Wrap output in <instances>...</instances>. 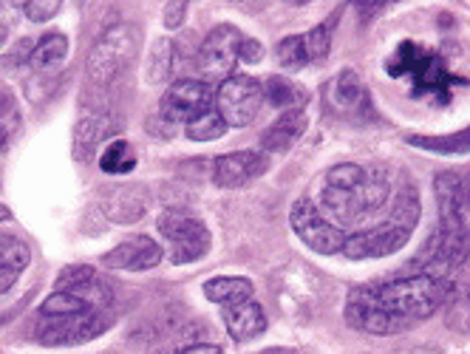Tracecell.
<instances>
[{
	"mask_svg": "<svg viewBox=\"0 0 470 354\" xmlns=\"http://www.w3.org/2000/svg\"><path fill=\"white\" fill-rule=\"evenodd\" d=\"M88 312V306L68 290H57L54 295H49L40 306V315L43 318H68V315H80Z\"/></svg>",
	"mask_w": 470,
	"mask_h": 354,
	"instance_id": "cell-30",
	"label": "cell"
},
{
	"mask_svg": "<svg viewBox=\"0 0 470 354\" xmlns=\"http://www.w3.org/2000/svg\"><path fill=\"white\" fill-rule=\"evenodd\" d=\"M351 4L357 6V12L363 15V17H368V15H374V12H380L388 0H351Z\"/></svg>",
	"mask_w": 470,
	"mask_h": 354,
	"instance_id": "cell-41",
	"label": "cell"
},
{
	"mask_svg": "<svg viewBox=\"0 0 470 354\" xmlns=\"http://www.w3.org/2000/svg\"><path fill=\"white\" fill-rule=\"evenodd\" d=\"M411 241V230L408 227H399V224H380L374 230H363L348 235L343 252L351 258V261H366V258H386L399 252L406 244Z\"/></svg>",
	"mask_w": 470,
	"mask_h": 354,
	"instance_id": "cell-12",
	"label": "cell"
},
{
	"mask_svg": "<svg viewBox=\"0 0 470 354\" xmlns=\"http://www.w3.org/2000/svg\"><path fill=\"white\" fill-rule=\"evenodd\" d=\"M60 9H63V0H26V4H23V12H26L32 23L52 20Z\"/></svg>",
	"mask_w": 470,
	"mask_h": 354,
	"instance_id": "cell-35",
	"label": "cell"
},
{
	"mask_svg": "<svg viewBox=\"0 0 470 354\" xmlns=\"http://www.w3.org/2000/svg\"><path fill=\"white\" fill-rule=\"evenodd\" d=\"M113 318L105 310H88L68 318H45L37 326V340L43 346H77L108 332Z\"/></svg>",
	"mask_w": 470,
	"mask_h": 354,
	"instance_id": "cell-5",
	"label": "cell"
},
{
	"mask_svg": "<svg viewBox=\"0 0 470 354\" xmlns=\"http://www.w3.org/2000/svg\"><path fill=\"white\" fill-rule=\"evenodd\" d=\"M366 176H368V171L363 168V164L343 162V164H335V168L326 173L323 187H332V191H357V187L366 182Z\"/></svg>",
	"mask_w": 470,
	"mask_h": 354,
	"instance_id": "cell-29",
	"label": "cell"
},
{
	"mask_svg": "<svg viewBox=\"0 0 470 354\" xmlns=\"http://www.w3.org/2000/svg\"><path fill=\"white\" fill-rule=\"evenodd\" d=\"M162 247L148 239V235H133V239L116 244L111 252L103 255V264L111 270H128V272H145L159 267L162 261Z\"/></svg>",
	"mask_w": 470,
	"mask_h": 354,
	"instance_id": "cell-16",
	"label": "cell"
},
{
	"mask_svg": "<svg viewBox=\"0 0 470 354\" xmlns=\"http://www.w3.org/2000/svg\"><path fill=\"white\" fill-rule=\"evenodd\" d=\"M125 128V120L108 105H91L88 100L83 103V116L74 128V159L77 162H91L97 156V148L103 142L113 139Z\"/></svg>",
	"mask_w": 470,
	"mask_h": 354,
	"instance_id": "cell-8",
	"label": "cell"
},
{
	"mask_svg": "<svg viewBox=\"0 0 470 354\" xmlns=\"http://www.w3.org/2000/svg\"><path fill=\"white\" fill-rule=\"evenodd\" d=\"M187 4H191V0H168V4H164V26L179 29L181 23H184Z\"/></svg>",
	"mask_w": 470,
	"mask_h": 354,
	"instance_id": "cell-38",
	"label": "cell"
},
{
	"mask_svg": "<svg viewBox=\"0 0 470 354\" xmlns=\"http://www.w3.org/2000/svg\"><path fill=\"white\" fill-rule=\"evenodd\" d=\"M269 159L264 151H235L213 162V182L219 187H244L252 179L264 176Z\"/></svg>",
	"mask_w": 470,
	"mask_h": 354,
	"instance_id": "cell-15",
	"label": "cell"
},
{
	"mask_svg": "<svg viewBox=\"0 0 470 354\" xmlns=\"http://www.w3.org/2000/svg\"><path fill=\"white\" fill-rule=\"evenodd\" d=\"M275 295L278 303L289 312V318L307 320L315 315L320 300V280L307 264H292L275 275Z\"/></svg>",
	"mask_w": 470,
	"mask_h": 354,
	"instance_id": "cell-7",
	"label": "cell"
},
{
	"mask_svg": "<svg viewBox=\"0 0 470 354\" xmlns=\"http://www.w3.org/2000/svg\"><path fill=\"white\" fill-rule=\"evenodd\" d=\"M346 320L360 329V332H371V335H394L403 332L411 323L399 315H391L388 310L374 300V290H357L346 303Z\"/></svg>",
	"mask_w": 470,
	"mask_h": 354,
	"instance_id": "cell-13",
	"label": "cell"
},
{
	"mask_svg": "<svg viewBox=\"0 0 470 354\" xmlns=\"http://www.w3.org/2000/svg\"><path fill=\"white\" fill-rule=\"evenodd\" d=\"M224 326L235 343H247L267 332V312L255 298H247L241 303L224 306Z\"/></svg>",
	"mask_w": 470,
	"mask_h": 354,
	"instance_id": "cell-17",
	"label": "cell"
},
{
	"mask_svg": "<svg viewBox=\"0 0 470 354\" xmlns=\"http://www.w3.org/2000/svg\"><path fill=\"white\" fill-rule=\"evenodd\" d=\"M292 4H298V6H300V4H309V0H292Z\"/></svg>",
	"mask_w": 470,
	"mask_h": 354,
	"instance_id": "cell-48",
	"label": "cell"
},
{
	"mask_svg": "<svg viewBox=\"0 0 470 354\" xmlns=\"http://www.w3.org/2000/svg\"><path fill=\"white\" fill-rule=\"evenodd\" d=\"M159 232L171 244V261L173 264H193L204 258L213 247V235H210L207 224L181 207H171L159 219Z\"/></svg>",
	"mask_w": 470,
	"mask_h": 354,
	"instance_id": "cell-3",
	"label": "cell"
},
{
	"mask_svg": "<svg viewBox=\"0 0 470 354\" xmlns=\"http://www.w3.org/2000/svg\"><path fill=\"white\" fill-rule=\"evenodd\" d=\"M264 88V103L275 105V108H303L307 105V91H300L292 80L284 77H269L267 83H261Z\"/></svg>",
	"mask_w": 470,
	"mask_h": 354,
	"instance_id": "cell-25",
	"label": "cell"
},
{
	"mask_svg": "<svg viewBox=\"0 0 470 354\" xmlns=\"http://www.w3.org/2000/svg\"><path fill=\"white\" fill-rule=\"evenodd\" d=\"M448 292H451V280H439L422 272V275L399 278L394 283H386V287H377L374 290V300L391 315L416 323V320L431 318L436 310H442Z\"/></svg>",
	"mask_w": 470,
	"mask_h": 354,
	"instance_id": "cell-1",
	"label": "cell"
},
{
	"mask_svg": "<svg viewBox=\"0 0 470 354\" xmlns=\"http://www.w3.org/2000/svg\"><path fill=\"white\" fill-rule=\"evenodd\" d=\"M179 354H221L219 346H210V343H199V346H191V349H184Z\"/></svg>",
	"mask_w": 470,
	"mask_h": 354,
	"instance_id": "cell-43",
	"label": "cell"
},
{
	"mask_svg": "<svg viewBox=\"0 0 470 354\" xmlns=\"http://www.w3.org/2000/svg\"><path fill=\"white\" fill-rule=\"evenodd\" d=\"M12 219V212H9V207H0V224L4 221H9Z\"/></svg>",
	"mask_w": 470,
	"mask_h": 354,
	"instance_id": "cell-45",
	"label": "cell"
},
{
	"mask_svg": "<svg viewBox=\"0 0 470 354\" xmlns=\"http://www.w3.org/2000/svg\"><path fill=\"white\" fill-rule=\"evenodd\" d=\"M419 221V196L411 184H406L403 191L397 193L394 199V210H391V224L408 227L414 230V224Z\"/></svg>",
	"mask_w": 470,
	"mask_h": 354,
	"instance_id": "cell-31",
	"label": "cell"
},
{
	"mask_svg": "<svg viewBox=\"0 0 470 354\" xmlns=\"http://www.w3.org/2000/svg\"><path fill=\"white\" fill-rule=\"evenodd\" d=\"M100 207L111 224H136L151 210V191L136 182L108 184L100 191Z\"/></svg>",
	"mask_w": 470,
	"mask_h": 354,
	"instance_id": "cell-11",
	"label": "cell"
},
{
	"mask_svg": "<svg viewBox=\"0 0 470 354\" xmlns=\"http://www.w3.org/2000/svg\"><path fill=\"white\" fill-rule=\"evenodd\" d=\"M204 108H213V88L204 80H179L159 100V116L168 123H191Z\"/></svg>",
	"mask_w": 470,
	"mask_h": 354,
	"instance_id": "cell-10",
	"label": "cell"
},
{
	"mask_svg": "<svg viewBox=\"0 0 470 354\" xmlns=\"http://www.w3.org/2000/svg\"><path fill=\"white\" fill-rule=\"evenodd\" d=\"M139 52V32L131 23H113L97 43L91 45L85 60V77L91 88H108L133 63Z\"/></svg>",
	"mask_w": 470,
	"mask_h": 354,
	"instance_id": "cell-2",
	"label": "cell"
},
{
	"mask_svg": "<svg viewBox=\"0 0 470 354\" xmlns=\"http://www.w3.org/2000/svg\"><path fill=\"white\" fill-rule=\"evenodd\" d=\"M422 57H426V52H422L416 43H403L397 49V54L388 60V74H394V77L414 74V68L419 65Z\"/></svg>",
	"mask_w": 470,
	"mask_h": 354,
	"instance_id": "cell-33",
	"label": "cell"
},
{
	"mask_svg": "<svg viewBox=\"0 0 470 354\" xmlns=\"http://www.w3.org/2000/svg\"><path fill=\"white\" fill-rule=\"evenodd\" d=\"M289 224L295 230L298 239L307 244L309 250L320 255H335L343 252L346 244V232L332 224L326 216H320V210L309 199H298L289 210Z\"/></svg>",
	"mask_w": 470,
	"mask_h": 354,
	"instance_id": "cell-6",
	"label": "cell"
},
{
	"mask_svg": "<svg viewBox=\"0 0 470 354\" xmlns=\"http://www.w3.org/2000/svg\"><path fill=\"white\" fill-rule=\"evenodd\" d=\"M388 4H391V0H388Z\"/></svg>",
	"mask_w": 470,
	"mask_h": 354,
	"instance_id": "cell-50",
	"label": "cell"
},
{
	"mask_svg": "<svg viewBox=\"0 0 470 354\" xmlns=\"http://www.w3.org/2000/svg\"><path fill=\"white\" fill-rule=\"evenodd\" d=\"M258 354H298L295 349H264V351H258Z\"/></svg>",
	"mask_w": 470,
	"mask_h": 354,
	"instance_id": "cell-44",
	"label": "cell"
},
{
	"mask_svg": "<svg viewBox=\"0 0 470 354\" xmlns=\"http://www.w3.org/2000/svg\"><path fill=\"white\" fill-rule=\"evenodd\" d=\"M261 105H264V88L250 74H230L227 80H221L216 91V111L232 128H244L255 123Z\"/></svg>",
	"mask_w": 470,
	"mask_h": 354,
	"instance_id": "cell-4",
	"label": "cell"
},
{
	"mask_svg": "<svg viewBox=\"0 0 470 354\" xmlns=\"http://www.w3.org/2000/svg\"><path fill=\"white\" fill-rule=\"evenodd\" d=\"M227 123L224 116L216 108H204L201 113H196L191 123H184V133L196 139V142H210V139H219L227 133Z\"/></svg>",
	"mask_w": 470,
	"mask_h": 354,
	"instance_id": "cell-26",
	"label": "cell"
},
{
	"mask_svg": "<svg viewBox=\"0 0 470 354\" xmlns=\"http://www.w3.org/2000/svg\"><path fill=\"white\" fill-rule=\"evenodd\" d=\"M264 57V45L258 43V40H252V37H241V43H239V60L241 63H258Z\"/></svg>",
	"mask_w": 470,
	"mask_h": 354,
	"instance_id": "cell-39",
	"label": "cell"
},
{
	"mask_svg": "<svg viewBox=\"0 0 470 354\" xmlns=\"http://www.w3.org/2000/svg\"><path fill=\"white\" fill-rule=\"evenodd\" d=\"M15 111V97L6 91V88H0V120H4V116H9Z\"/></svg>",
	"mask_w": 470,
	"mask_h": 354,
	"instance_id": "cell-42",
	"label": "cell"
},
{
	"mask_svg": "<svg viewBox=\"0 0 470 354\" xmlns=\"http://www.w3.org/2000/svg\"><path fill=\"white\" fill-rule=\"evenodd\" d=\"M4 320H6V318H0V323H4Z\"/></svg>",
	"mask_w": 470,
	"mask_h": 354,
	"instance_id": "cell-49",
	"label": "cell"
},
{
	"mask_svg": "<svg viewBox=\"0 0 470 354\" xmlns=\"http://www.w3.org/2000/svg\"><path fill=\"white\" fill-rule=\"evenodd\" d=\"M323 100H326L328 111H335L340 116H351V120H366V116L374 111L366 83L360 80L357 71H351V68L340 71L338 77L328 80V85L323 88Z\"/></svg>",
	"mask_w": 470,
	"mask_h": 354,
	"instance_id": "cell-14",
	"label": "cell"
},
{
	"mask_svg": "<svg viewBox=\"0 0 470 354\" xmlns=\"http://www.w3.org/2000/svg\"><path fill=\"white\" fill-rule=\"evenodd\" d=\"M303 40H307L309 63H326L328 52H332V23L328 26H315Z\"/></svg>",
	"mask_w": 470,
	"mask_h": 354,
	"instance_id": "cell-34",
	"label": "cell"
},
{
	"mask_svg": "<svg viewBox=\"0 0 470 354\" xmlns=\"http://www.w3.org/2000/svg\"><path fill=\"white\" fill-rule=\"evenodd\" d=\"M239 43H241V32L230 26V23H221V26H216L204 37L196 57L204 83L227 80L232 74L235 60H239Z\"/></svg>",
	"mask_w": 470,
	"mask_h": 354,
	"instance_id": "cell-9",
	"label": "cell"
},
{
	"mask_svg": "<svg viewBox=\"0 0 470 354\" xmlns=\"http://www.w3.org/2000/svg\"><path fill=\"white\" fill-rule=\"evenodd\" d=\"M17 278H20V270L6 267V264H0V295L9 292V290L15 287V283H17Z\"/></svg>",
	"mask_w": 470,
	"mask_h": 354,
	"instance_id": "cell-40",
	"label": "cell"
},
{
	"mask_svg": "<svg viewBox=\"0 0 470 354\" xmlns=\"http://www.w3.org/2000/svg\"><path fill=\"white\" fill-rule=\"evenodd\" d=\"M6 136H9V131L0 125V151H4V145H6Z\"/></svg>",
	"mask_w": 470,
	"mask_h": 354,
	"instance_id": "cell-46",
	"label": "cell"
},
{
	"mask_svg": "<svg viewBox=\"0 0 470 354\" xmlns=\"http://www.w3.org/2000/svg\"><path fill=\"white\" fill-rule=\"evenodd\" d=\"M4 43H6V26L0 23V45H4Z\"/></svg>",
	"mask_w": 470,
	"mask_h": 354,
	"instance_id": "cell-47",
	"label": "cell"
},
{
	"mask_svg": "<svg viewBox=\"0 0 470 354\" xmlns=\"http://www.w3.org/2000/svg\"><path fill=\"white\" fill-rule=\"evenodd\" d=\"M32 49H34L32 40H20L9 54L0 57V71H15V68H20V65H29Z\"/></svg>",
	"mask_w": 470,
	"mask_h": 354,
	"instance_id": "cell-37",
	"label": "cell"
},
{
	"mask_svg": "<svg viewBox=\"0 0 470 354\" xmlns=\"http://www.w3.org/2000/svg\"><path fill=\"white\" fill-rule=\"evenodd\" d=\"M408 145L431 151L439 156H459L470 151V128L459 131V133H448V136H406Z\"/></svg>",
	"mask_w": 470,
	"mask_h": 354,
	"instance_id": "cell-23",
	"label": "cell"
},
{
	"mask_svg": "<svg viewBox=\"0 0 470 354\" xmlns=\"http://www.w3.org/2000/svg\"><path fill=\"white\" fill-rule=\"evenodd\" d=\"M65 54H68V37L63 32H49L34 43L29 65L37 71H49L57 68L65 60Z\"/></svg>",
	"mask_w": 470,
	"mask_h": 354,
	"instance_id": "cell-22",
	"label": "cell"
},
{
	"mask_svg": "<svg viewBox=\"0 0 470 354\" xmlns=\"http://www.w3.org/2000/svg\"><path fill=\"white\" fill-rule=\"evenodd\" d=\"M97 278V270L88 267V264H77V267H65L57 278V290H74L80 283Z\"/></svg>",
	"mask_w": 470,
	"mask_h": 354,
	"instance_id": "cell-36",
	"label": "cell"
},
{
	"mask_svg": "<svg viewBox=\"0 0 470 354\" xmlns=\"http://www.w3.org/2000/svg\"><path fill=\"white\" fill-rule=\"evenodd\" d=\"M255 287L250 278H235V275H221L204 283V295L219 303V306H232V303H241L247 298H252Z\"/></svg>",
	"mask_w": 470,
	"mask_h": 354,
	"instance_id": "cell-20",
	"label": "cell"
},
{
	"mask_svg": "<svg viewBox=\"0 0 470 354\" xmlns=\"http://www.w3.org/2000/svg\"><path fill=\"white\" fill-rule=\"evenodd\" d=\"M32 261V250L26 241H20L17 235H9V232H0V264L6 267H15V270H26Z\"/></svg>",
	"mask_w": 470,
	"mask_h": 354,
	"instance_id": "cell-32",
	"label": "cell"
},
{
	"mask_svg": "<svg viewBox=\"0 0 470 354\" xmlns=\"http://www.w3.org/2000/svg\"><path fill=\"white\" fill-rule=\"evenodd\" d=\"M100 168L111 176H122V173H131L136 168V156H133V148L128 145L125 139H113L111 145L103 151L100 156Z\"/></svg>",
	"mask_w": 470,
	"mask_h": 354,
	"instance_id": "cell-27",
	"label": "cell"
},
{
	"mask_svg": "<svg viewBox=\"0 0 470 354\" xmlns=\"http://www.w3.org/2000/svg\"><path fill=\"white\" fill-rule=\"evenodd\" d=\"M173 65H176V43L168 37H159L151 45V54L145 63V83L159 88L168 83V77L173 74Z\"/></svg>",
	"mask_w": 470,
	"mask_h": 354,
	"instance_id": "cell-19",
	"label": "cell"
},
{
	"mask_svg": "<svg viewBox=\"0 0 470 354\" xmlns=\"http://www.w3.org/2000/svg\"><path fill=\"white\" fill-rule=\"evenodd\" d=\"M414 85H416V93H428V91H442L448 85H459L456 77L448 74V65H445L439 57L428 54L419 60V65L414 68Z\"/></svg>",
	"mask_w": 470,
	"mask_h": 354,
	"instance_id": "cell-21",
	"label": "cell"
},
{
	"mask_svg": "<svg viewBox=\"0 0 470 354\" xmlns=\"http://www.w3.org/2000/svg\"><path fill=\"white\" fill-rule=\"evenodd\" d=\"M303 133H307V111H303V108H289L264 131L261 151L264 153H287V151H292L298 145Z\"/></svg>",
	"mask_w": 470,
	"mask_h": 354,
	"instance_id": "cell-18",
	"label": "cell"
},
{
	"mask_svg": "<svg viewBox=\"0 0 470 354\" xmlns=\"http://www.w3.org/2000/svg\"><path fill=\"white\" fill-rule=\"evenodd\" d=\"M275 60H278L280 68H287V71H298L303 65H309L307 40H303L300 34L284 37V40L275 45Z\"/></svg>",
	"mask_w": 470,
	"mask_h": 354,
	"instance_id": "cell-28",
	"label": "cell"
},
{
	"mask_svg": "<svg viewBox=\"0 0 470 354\" xmlns=\"http://www.w3.org/2000/svg\"><path fill=\"white\" fill-rule=\"evenodd\" d=\"M445 323L456 335H470V283L456 287L445 298Z\"/></svg>",
	"mask_w": 470,
	"mask_h": 354,
	"instance_id": "cell-24",
	"label": "cell"
}]
</instances>
